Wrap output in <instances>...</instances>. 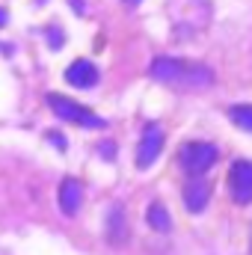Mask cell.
I'll return each mask as SVG.
<instances>
[{
	"label": "cell",
	"mask_w": 252,
	"mask_h": 255,
	"mask_svg": "<svg viewBox=\"0 0 252 255\" xmlns=\"http://www.w3.org/2000/svg\"><path fill=\"white\" fill-rule=\"evenodd\" d=\"M148 74L157 83H166L178 92H202L208 86H214V71L205 63H187V60H175V57H154L148 65Z\"/></svg>",
	"instance_id": "1"
},
{
	"label": "cell",
	"mask_w": 252,
	"mask_h": 255,
	"mask_svg": "<svg viewBox=\"0 0 252 255\" xmlns=\"http://www.w3.org/2000/svg\"><path fill=\"white\" fill-rule=\"evenodd\" d=\"M48 104H51V110L65 119V122H71V125H80V128H89V130H101V128H107V122L101 119V116H95L89 107H83V104H77V101H71V98H65V95H48Z\"/></svg>",
	"instance_id": "2"
},
{
	"label": "cell",
	"mask_w": 252,
	"mask_h": 255,
	"mask_svg": "<svg viewBox=\"0 0 252 255\" xmlns=\"http://www.w3.org/2000/svg\"><path fill=\"white\" fill-rule=\"evenodd\" d=\"M217 157H220V151H217L214 142H184L178 148V163H181V169L190 172L193 178L196 175H205L217 163Z\"/></svg>",
	"instance_id": "3"
},
{
	"label": "cell",
	"mask_w": 252,
	"mask_h": 255,
	"mask_svg": "<svg viewBox=\"0 0 252 255\" xmlns=\"http://www.w3.org/2000/svg\"><path fill=\"white\" fill-rule=\"evenodd\" d=\"M163 151V128L157 122H148L142 128L139 145H136V169H148Z\"/></svg>",
	"instance_id": "4"
},
{
	"label": "cell",
	"mask_w": 252,
	"mask_h": 255,
	"mask_svg": "<svg viewBox=\"0 0 252 255\" xmlns=\"http://www.w3.org/2000/svg\"><path fill=\"white\" fill-rule=\"evenodd\" d=\"M229 190L238 205L252 202V160H235L229 169Z\"/></svg>",
	"instance_id": "5"
},
{
	"label": "cell",
	"mask_w": 252,
	"mask_h": 255,
	"mask_svg": "<svg viewBox=\"0 0 252 255\" xmlns=\"http://www.w3.org/2000/svg\"><path fill=\"white\" fill-rule=\"evenodd\" d=\"M181 199H184V208L190 214H202L211 202V181H205L202 175L190 178L184 184V190H181Z\"/></svg>",
	"instance_id": "6"
},
{
	"label": "cell",
	"mask_w": 252,
	"mask_h": 255,
	"mask_svg": "<svg viewBox=\"0 0 252 255\" xmlns=\"http://www.w3.org/2000/svg\"><path fill=\"white\" fill-rule=\"evenodd\" d=\"M65 80L77 89H92L98 83V65L89 63V60H74L65 68Z\"/></svg>",
	"instance_id": "7"
},
{
	"label": "cell",
	"mask_w": 252,
	"mask_h": 255,
	"mask_svg": "<svg viewBox=\"0 0 252 255\" xmlns=\"http://www.w3.org/2000/svg\"><path fill=\"white\" fill-rule=\"evenodd\" d=\"M57 202H60V211L65 217H74L80 211V202H83V184L77 178H63V184L57 190Z\"/></svg>",
	"instance_id": "8"
},
{
	"label": "cell",
	"mask_w": 252,
	"mask_h": 255,
	"mask_svg": "<svg viewBox=\"0 0 252 255\" xmlns=\"http://www.w3.org/2000/svg\"><path fill=\"white\" fill-rule=\"evenodd\" d=\"M107 235H110L113 244H125L127 223H125V211H122V205H113V208H110V217H107Z\"/></svg>",
	"instance_id": "9"
},
{
	"label": "cell",
	"mask_w": 252,
	"mask_h": 255,
	"mask_svg": "<svg viewBox=\"0 0 252 255\" xmlns=\"http://www.w3.org/2000/svg\"><path fill=\"white\" fill-rule=\"evenodd\" d=\"M145 220H148V226H151L154 232H160V235H166V232L172 229V217H169V211L163 208V202H151Z\"/></svg>",
	"instance_id": "10"
},
{
	"label": "cell",
	"mask_w": 252,
	"mask_h": 255,
	"mask_svg": "<svg viewBox=\"0 0 252 255\" xmlns=\"http://www.w3.org/2000/svg\"><path fill=\"white\" fill-rule=\"evenodd\" d=\"M229 119L244 130H252V104H235L229 107Z\"/></svg>",
	"instance_id": "11"
},
{
	"label": "cell",
	"mask_w": 252,
	"mask_h": 255,
	"mask_svg": "<svg viewBox=\"0 0 252 255\" xmlns=\"http://www.w3.org/2000/svg\"><path fill=\"white\" fill-rule=\"evenodd\" d=\"M48 36H51V48H54V51H57V48H63V30H57V27H51V30H48Z\"/></svg>",
	"instance_id": "12"
},
{
	"label": "cell",
	"mask_w": 252,
	"mask_h": 255,
	"mask_svg": "<svg viewBox=\"0 0 252 255\" xmlns=\"http://www.w3.org/2000/svg\"><path fill=\"white\" fill-rule=\"evenodd\" d=\"M48 136H51V142H54V145H60V148H65L63 133H57V130H48Z\"/></svg>",
	"instance_id": "13"
},
{
	"label": "cell",
	"mask_w": 252,
	"mask_h": 255,
	"mask_svg": "<svg viewBox=\"0 0 252 255\" xmlns=\"http://www.w3.org/2000/svg\"><path fill=\"white\" fill-rule=\"evenodd\" d=\"M6 18H9V15H6V9H3V6H0V27H3V24H6Z\"/></svg>",
	"instance_id": "14"
},
{
	"label": "cell",
	"mask_w": 252,
	"mask_h": 255,
	"mask_svg": "<svg viewBox=\"0 0 252 255\" xmlns=\"http://www.w3.org/2000/svg\"><path fill=\"white\" fill-rule=\"evenodd\" d=\"M125 3H142V0H125Z\"/></svg>",
	"instance_id": "15"
}]
</instances>
